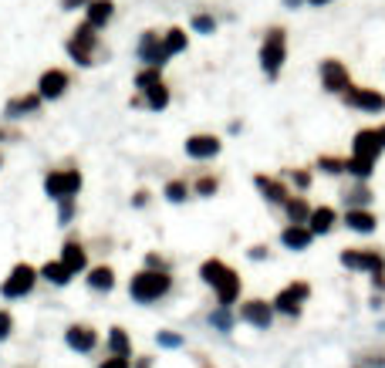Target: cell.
<instances>
[{"instance_id":"obj_16","label":"cell","mask_w":385,"mask_h":368,"mask_svg":"<svg viewBox=\"0 0 385 368\" xmlns=\"http://www.w3.org/2000/svg\"><path fill=\"white\" fill-rule=\"evenodd\" d=\"M334 223H338V213H334L332 206H318V210H311V216H308V230L314 233V237L332 233Z\"/></svg>"},{"instance_id":"obj_6","label":"cell","mask_w":385,"mask_h":368,"mask_svg":"<svg viewBox=\"0 0 385 368\" xmlns=\"http://www.w3.org/2000/svg\"><path fill=\"white\" fill-rule=\"evenodd\" d=\"M34 284H38V270H34L31 264H17L11 270V277L0 284V294L14 301V297H24V294L34 291Z\"/></svg>"},{"instance_id":"obj_32","label":"cell","mask_w":385,"mask_h":368,"mask_svg":"<svg viewBox=\"0 0 385 368\" xmlns=\"http://www.w3.org/2000/svg\"><path fill=\"white\" fill-rule=\"evenodd\" d=\"M169 105V91H166V85L159 81L155 88H149V108H166Z\"/></svg>"},{"instance_id":"obj_48","label":"cell","mask_w":385,"mask_h":368,"mask_svg":"<svg viewBox=\"0 0 385 368\" xmlns=\"http://www.w3.org/2000/svg\"><path fill=\"white\" fill-rule=\"evenodd\" d=\"M355 368H361V365H355Z\"/></svg>"},{"instance_id":"obj_22","label":"cell","mask_w":385,"mask_h":368,"mask_svg":"<svg viewBox=\"0 0 385 368\" xmlns=\"http://www.w3.org/2000/svg\"><path fill=\"white\" fill-rule=\"evenodd\" d=\"M112 14H115L112 0H91V4H88V24L91 27L108 24V21H112Z\"/></svg>"},{"instance_id":"obj_19","label":"cell","mask_w":385,"mask_h":368,"mask_svg":"<svg viewBox=\"0 0 385 368\" xmlns=\"http://www.w3.org/2000/svg\"><path fill=\"white\" fill-rule=\"evenodd\" d=\"M68 88V75L64 71H44V78H41V98H58L61 91Z\"/></svg>"},{"instance_id":"obj_34","label":"cell","mask_w":385,"mask_h":368,"mask_svg":"<svg viewBox=\"0 0 385 368\" xmlns=\"http://www.w3.org/2000/svg\"><path fill=\"white\" fill-rule=\"evenodd\" d=\"M135 85H139V88H155V85H159V68H145V71H142L139 78H135Z\"/></svg>"},{"instance_id":"obj_10","label":"cell","mask_w":385,"mask_h":368,"mask_svg":"<svg viewBox=\"0 0 385 368\" xmlns=\"http://www.w3.org/2000/svg\"><path fill=\"white\" fill-rule=\"evenodd\" d=\"M321 88H324V91H342V95H345V91L351 88L345 64L334 61V58H328V61L321 64Z\"/></svg>"},{"instance_id":"obj_29","label":"cell","mask_w":385,"mask_h":368,"mask_svg":"<svg viewBox=\"0 0 385 368\" xmlns=\"http://www.w3.org/2000/svg\"><path fill=\"white\" fill-rule=\"evenodd\" d=\"M345 203L351 206V210H365V206L372 203V193L365 190V186H359V190H351V193H345Z\"/></svg>"},{"instance_id":"obj_7","label":"cell","mask_w":385,"mask_h":368,"mask_svg":"<svg viewBox=\"0 0 385 368\" xmlns=\"http://www.w3.org/2000/svg\"><path fill=\"white\" fill-rule=\"evenodd\" d=\"M44 190L51 200H75V193L81 190V173L78 169H64V173H51L44 179Z\"/></svg>"},{"instance_id":"obj_3","label":"cell","mask_w":385,"mask_h":368,"mask_svg":"<svg viewBox=\"0 0 385 368\" xmlns=\"http://www.w3.org/2000/svg\"><path fill=\"white\" fill-rule=\"evenodd\" d=\"M284 58H287V34L281 27H270L267 38H264V48H260V64H264V75L277 78L284 68Z\"/></svg>"},{"instance_id":"obj_36","label":"cell","mask_w":385,"mask_h":368,"mask_svg":"<svg viewBox=\"0 0 385 368\" xmlns=\"http://www.w3.org/2000/svg\"><path fill=\"white\" fill-rule=\"evenodd\" d=\"M166 196L173 200V203H183V200H186V183H180V179H176V183H169Z\"/></svg>"},{"instance_id":"obj_47","label":"cell","mask_w":385,"mask_h":368,"mask_svg":"<svg viewBox=\"0 0 385 368\" xmlns=\"http://www.w3.org/2000/svg\"><path fill=\"white\" fill-rule=\"evenodd\" d=\"M379 136H382V142H385V126H382V128H379Z\"/></svg>"},{"instance_id":"obj_38","label":"cell","mask_w":385,"mask_h":368,"mask_svg":"<svg viewBox=\"0 0 385 368\" xmlns=\"http://www.w3.org/2000/svg\"><path fill=\"white\" fill-rule=\"evenodd\" d=\"M196 193H200V196H213V193H217V179L203 176L200 183H196Z\"/></svg>"},{"instance_id":"obj_44","label":"cell","mask_w":385,"mask_h":368,"mask_svg":"<svg viewBox=\"0 0 385 368\" xmlns=\"http://www.w3.org/2000/svg\"><path fill=\"white\" fill-rule=\"evenodd\" d=\"M75 4H81V0H64V7H75Z\"/></svg>"},{"instance_id":"obj_15","label":"cell","mask_w":385,"mask_h":368,"mask_svg":"<svg viewBox=\"0 0 385 368\" xmlns=\"http://www.w3.org/2000/svg\"><path fill=\"white\" fill-rule=\"evenodd\" d=\"M139 58L149 68H163L166 64V51H163V44H159V38H155L153 31H145V38H142V44H139Z\"/></svg>"},{"instance_id":"obj_20","label":"cell","mask_w":385,"mask_h":368,"mask_svg":"<svg viewBox=\"0 0 385 368\" xmlns=\"http://www.w3.org/2000/svg\"><path fill=\"white\" fill-rule=\"evenodd\" d=\"M257 183V190L267 196L270 203H287L291 196H287V190H284V183H277V179H267V176H257L254 179Z\"/></svg>"},{"instance_id":"obj_35","label":"cell","mask_w":385,"mask_h":368,"mask_svg":"<svg viewBox=\"0 0 385 368\" xmlns=\"http://www.w3.org/2000/svg\"><path fill=\"white\" fill-rule=\"evenodd\" d=\"M192 27H196L200 34H213L217 21H213V17H206V14H196V17H192Z\"/></svg>"},{"instance_id":"obj_2","label":"cell","mask_w":385,"mask_h":368,"mask_svg":"<svg viewBox=\"0 0 385 368\" xmlns=\"http://www.w3.org/2000/svg\"><path fill=\"white\" fill-rule=\"evenodd\" d=\"M169 291H173V277L166 270H139L135 277L128 280V294L139 305H153L159 297H166Z\"/></svg>"},{"instance_id":"obj_17","label":"cell","mask_w":385,"mask_h":368,"mask_svg":"<svg viewBox=\"0 0 385 368\" xmlns=\"http://www.w3.org/2000/svg\"><path fill=\"white\" fill-rule=\"evenodd\" d=\"M186 153L192 159H210V155L220 153V139L217 136H190L186 139Z\"/></svg>"},{"instance_id":"obj_23","label":"cell","mask_w":385,"mask_h":368,"mask_svg":"<svg viewBox=\"0 0 385 368\" xmlns=\"http://www.w3.org/2000/svg\"><path fill=\"white\" fill-rule=\"evenodd\" d=\"M88 287L91 291H112L115 287V274H112V267H95L88 274Z\"/></svg>"},{"instance_id":"obj_41","label":"cell","mask_w":385,"mask_h":368,"mask_svg":"<svg viewBox=\"0 0 385 368\" xmlns=\"http://www.w3.org/2000/svg\"><path fill=\"white\" fill-rule=\"evenodd\" d=\"M75 213V200H61V223H68Z\"/></svg>"},{"instance_id":"obj_12","label":"cell","mask_w":385,"mask_h":368,"mask_svg":"<svg viewBox=\"0 0 385 368\" xmlns=\"http://www.w3.org/2000/svg\"><path fill=\"white\" fill-rule=\"evenodd\" d=\"M240 321H247V324H254V328H260V331H267L270 321H274V307H270L267 301L254 297V301H247V305L240 307Z\"/></svg>"},{"instance_id":"obj_5","label":"cell","mask_w":385,"mask_h":368,"mask_svg":"<svg viewBox=\"0 0 385 368\" xmlns=\"http://www.w3.org/2000/svg\"><path fill=\"white\" fill-rule=\"evenodd\" d=\"M342 267L372 274L375 280L385 277V257L379 254V250H345V254H342Z\"/></svg>"},{"instance_id":"obj_1","label":"cell","mask_w":385,"mask_h":368,"mask_svg":"<svg viewBox=\"0 0 385 368\" xmlns=\"http://www.w3.org/2000/svg\"><path fill=\"white\" fill-rule=\"evenodd\" d=\"M200 277L217 291L220 307H230L233 301L240 297V277H237V270L227 267L223 260H206V264L200 267Z\"/></svg>"},{"instance_id":"obj_25","label":"cell","mask_w":385,"mask_h":368,"mask_svg":"<svg viewBox=\"0 0 385 368\" xmlns=\"http://www.w3.org/2000/svg\"><path fill=\"white\" fill-rule=\"evenodd\" d=\"M41 277L51 280V284H58V287H64V284L71 280V270H68L61 260H54V264H44V267H41Z\"/></svg>"},{"instance_id":"obj_9","label":"cell","mask_w":385,"mask_h":368,"mask_svg":"<svg viewBox=\"0 0 385 368\" xmlns=\"http://www.w3.org/2000/svg\"><path fill=\"white\" fill-rule=\"evenodd\" d=\"M385 142L379 136V128H361L359 136H355V155L351 159H361V163H375L379 155H382Z\"/></svg>"},{"instance_id":"obj_24","label":"cell","mask_w":385,"mask_h":368,"mask_svg":"<svg viewBox=\"0 0 385 368\" xmlns=\"http://www.w3.org/2000/svg\"><path fill=\"white\" fill-rule=\"evenodd\" d=\"M108 352L118 358H128L132 355V342H128V334L122 328H112L108 331Z\"/></svg>"},{"instance_id":"obj_39","label":"cell","mask_w":385,"mask_h":368,"mask_svg":"<svg viewBox=\"0 0 385 368\" xmlns=\"http://www.w3.org/2000/svg\"><path fill=\"white\" fill-rule=\"evenodd\" d=\"M11 328H14V317H11V311H0V342L11 334Z\"/></svg>"},{"instance_id":"obj_26","label":"cell","mask_w":385,"mask_h":368,"mask_svg":"<svg viewBox=\"0 0 385 368\" xmlns=\"http://www.w3.org/2000/svg\"><path fill=\"white\" fill-rule=\"evenodd\" d=\"M284 210H287V216H291V223H308V216H311L304 196H291V200L284 203Z\"/></svg>"},{"instance_id":"obj_46","label":"cell","mask_w":385,"mask_h":368,"mask_svg":"<svg viewBox=\"0 0 385 368\" xmlns=\"http://www.w3.org/2000/svg\"><path fill=\"white\" fill-rule=\"evenodd\" d=\"M308 4H314V7H321V4H328V0H308Z\"/></svg>"},{"instance_id":"obj_8","label":"cell","mask_w":385,"mask_h":368,"mask_svg":"<svg viewBox=\"0 0 385 368\" xmlns=\"http://www.w3.org/2000/svg\"><path fill=\"white\" fill-rule=\"evenodd\" d=\"M95 44H98V38H95V27L85 21V24L71 34V41H68V51H71V58H75L78 64H91V51H95Z\"/></svg>"},{"instance_id":"obj_45","label":"cell","mask_w":385,"mask_h":368,"mask_svg":"<svg viewBox=\"0 0 385 368\" xmlns=\"http://www.w3.org/2000/svg\"><path fill=\"white\" fill-rule=\"evenodd\" d=\"M284 4H287V7H297V4H301V0H284Z\"/></svg>"},{"instance_id":"obj_13","label":"cell","mask_w":385,"mask_h":368,"mask_svg":"<svg viewBox=\"0 0 385 368\" xmlns=\"http://www.w3.org/2000/svg\"><path fill=\"white\" fill-rule=\"evenodd\" d=\"M64 342H68L71 352L88 355V352H95V344H98V334H95V328H88V324H71V328L64 331Z\"/></svg>"},{"instance_id":"obj_40","label":"cell","mask_w":385,"mask_h":368,"mask_svg":"<svg viewBox=\"0 0 385 368\" xmlns=\"http://www.w3.org/2000/svg\"><path fill=\"white\" fill-rule=\"evenodd\" d=\"M98 368H132V362H128V358H118V355H108Z\"/></svg>"},{"instance_id":"obj_33","label":"cell","mask_w":385,"mask_h":368,"mask_svg":"<svg viewBox=\"0 0 385 368\" xmlns=\"http://www.w3.org/2000/svg\"><path fill=\"white\" fill-rule=\"evenodd\" d=\"M372 169H375V163H361V159H348V173H351V176L369 179V176H372Z\"/></svg>"},{"instance_id":"obj_11","label":"cell","mask_w":385,"mask_h":368,"mask_svg":"<svg viewBox=\"0 0 385 368\" xmlns=\"http://www.w3.org/2000/svg\"><path fill=\"white\" fill-rule=\"evenodd\" d=\"M345 102L351 105V108H361V112H382L385 95L382 91H375V88H348Z\"/></svg>"},{"instance_id":"obj_18","label":"cell","mask_w":385,"mask_h":368,"mask_svg":"<svg viewBox=\"0 0 385 368\" xmlns=\"http://www.w3.org/2000/svg\"><path fill=\"white\" fill-rule=\"evenodd\" d=\"M61 264L71 270V277L81 274V270L88 267V254H85V247L75 243V240H68V243H64V250H61Z\"/></svg>"},{"instance_id":"obj_27","label":"cell","mask_w":385,"mask_h":368,"mask_svg":"<svg viewBox=\"0 0 385 368\" xmlns=\"http://www.w3.org/2000/svg\"><path fill=\"white\" fill-rule=\"evenodd\" d=\"M183 48H186V31L173 27V31L166 34V41H163V51H166V58H169V54H180Z\"/></svg>"},{"instance_id":"obj_37","label":"cell","mask_w":385,"mask_h":368,"mask_svg":"<svg viewBox=\"0 0 385 368\" xmlns=\"http://www.w3.org/2000/svg\"><path fill=\"white\" fill-rule=\"evenodd\" d=\"M155 342L163 344V348H180L183 338H180V334H169V331H159V334H155Z\"/></svg>"},{"instance_id":"obj_42","label":"cell","mask_w":385,"mask_h":368,"mask_svg":"<svg viewBox=\"0 0 385 368\" xmlns=\"http://www.w3.org/2000/svg\"><path fill=\"white\" fill-rule=\"evenodd\" d=\"M294 186L308 190V186H311V176H308V173H294Z\"/></svg>"},{"instance_id":"obj_43","label":"cell","mask_w":385,"mask_h":368,"mask_svg":"<svg viewBox=\"0 0 385 368\" xmlns=\"http://www.w3.org/2000/svg\"><path fill=\"white\" fill-rule=\"evenodd\" d=\"M264 257H267L264 247H250V260H264Z\"/></svg>"},{"instance_id":"obj_31","label":"cell","mask_w":385,"mask_h":368,"mask_svg":"<svg viewBox=\"0 0 385 368\" xmlns=\"http://www.w3.org/2000/svg\"><path fill=\"white\" fill-rule=\"evenodd\" d=\"M318 165L324 169V173H332V176H342V173H348V163H345V159H332V155H321Z\"/></svg>"},{"instance_id":"obj_4","label":"cell","mask_w":385,"mask_h":368,"mask_svg":"<svg viewBox=\"0 0 385 368\" xmlns=\"http://www.w3.org/2000/svg\"><path fill=\"white\" fill-rule=\"evenodd\" d=\"M308 297H311L308 280H294V284H287V287L277 291V297L270 301V307L281 311V315H287V317H297L301 315V307L308 305Z\"/></svg>"},{"instance_id":"obj_30","label":"cell","mask_w":385,"mask_h":368,"mask_svg":"<svg viewBox=\"0 0 385 368\" xmlns=\"http://www.w3.org/2000/svg\"><path fill=\"white\" fill-rule=\"evenodd\" d=\"M210 324L217 331H230L233 328V315H230V307H217L213 315H210Z\"/></svg>"},{"instance_id":"obj_14","label":"cell","mask_w":385,"mask_h":368,"mask_svg":"<svg viewBox=\"0 0 385 368\" xmlns=\"http://www.w3.org/2000/svg\"><path fill=\"white\" fill-rule=\"evenodd\" d=\"M311 240H314V233L308 230V223H291V227H284V233H281V243L287 250H308Z\"/></svg>"},{"instance_id":"obj_28","label":"cell","mask_w":385,"mask_h":368,"mask_svg":"<svg viewBox=\"0 0 385 368\" xmlns=\"http://www.w3.org/2000/svg\"><path fill=\"white\" fill-rule=\"evenodd\" d=\"M41 102V95H31V98H14L11 105H7V115L11 118H21V112H34Z\"/></svg>"},{"instance_id":"obj_21","label":"cell","mask_w":385,"mask_h":368,"mask_svg":"<svg viewBox=\"0 0 385 368\" xmlns=\"http://www.w3.org/2000/svg\"><path fill=\"white\" fill-rule=\"evenodd\" d=\"M345 223H348V230H355V233H372L379 220H375L369 210H348V213H345Z\"/></svg>"}]
</instances>
